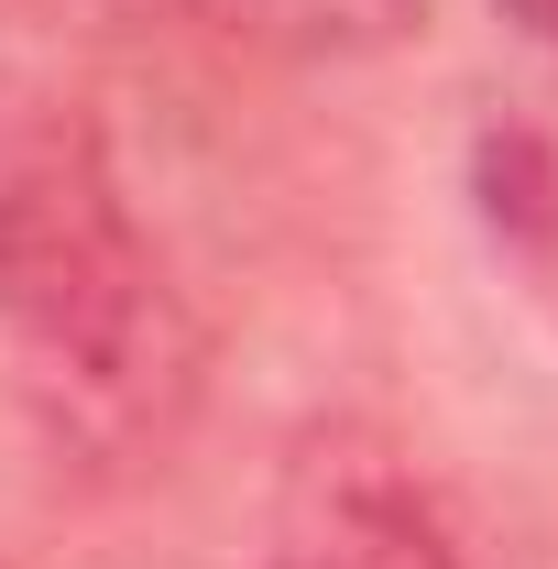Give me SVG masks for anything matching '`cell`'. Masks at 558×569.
Here are the masks:
<instances>
[{"label": "cell", "instance_id": "6da1fadb", "mask_svg": "<svg viewBox=\"0 0 558 569\" xmlns=\"http://www.w3.org/2000/svg\"><path fill=\"white\" fill-rule=\"evenodd\" d=\"M0 351L77 460L165 449L198 395V329L77 99L0 110Z\"/></svg>", "mask_w": 558, "mask_h": 569}, {"label": "cell", "instance_id": "7a4b0ae2", "mask_svg": "<svg viewBox=\"0 0 558 569\" xmlns=\"http://www.w3.org/2000/svg\"><path fill=\"white\" fill-rule=\"evenodd\" d=\"M263 569H471L449 548V526L427 515L406 471L361 460V449H318L275 503Z\"/></svg>", "mask_w": 558, "mask_h": 569}, {"label": "cell", "instance_id": "3957f363", "mask_svg": "<svg viewBox=\"0 0 558 569\" xmlns=\"http://www.w3.org/2000/svg\"><path fill=\"white\" fill-rule=\"evenodd\" d=\"M230 44H263V56H307V67H350V56H383L427 22V0H198Z\"/></svg>", "mask_w": 558, "mask_h": 569}, {"label": "cell", "instance_id": "277c9868", "mask_svg": "<svg viewBox=\"0 0 558 569\" xmlns=\"http://www.w3.org/2000/svg\"><path fill=\"white\" fill-rule=\"evenodd\" d=\"M504 22H515V33H526V44L558 67V0H504Z\"/></svg>", "mask_w": 558, "mask_h": 569}]
</instances>
